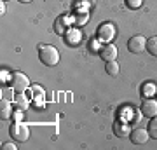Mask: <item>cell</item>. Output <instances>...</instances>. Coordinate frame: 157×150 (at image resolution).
<instances>
[{
	"instance_id": "cell-1",
	"label": "cell",
	"mask_w": 157,
	"mask_h": 150,
	"mask_svg": "<svg viewBox=\"0 0 157 150\" xmlns=\"http://www.w3.org/2000/svg\"><path fill=\"white\" fill-rule=\"evenodd\" d=\"M39 60L45 67H56L59 63V52L54 45H40L39 47Z\"/></svg>"
},
{
	"instance_id": "cell-2",
	"label": "cell",
	"mask_w": 157,
	"mask_h": 150,
	"mask_svg": "<svg viewBox=\"0 0 157 150\" xmlns=\"http://www.w3.org/2000/svg\"><path fill=\"white\" fill-rule=\"evenodd\" d=\"M9 134H11V138L14 140V141L25 143V141H28V138H30V128L25 122H21V121H16V122L9 128Z\"/></svg>"
},
{
	"instance_id": "cell-3",
	"label": "cell",
	"mask_w": 157,
	"mask_h": 150,
	"mask_svg": "<svg viewBox=\"0 0 157 150\" xmlns=\"http://www.w3.org/2000/svg\"><path fill=\"white\" fill-rule=\"evenodd\" d=\"M11 87L16 91V93H25L26 89L30 87V80L28 77L21 72H16L11 75Z\"/></svg>"
},
{
	"instance_id": "cell-4",
	"label": "cell",
	"mask_w": 157,
	"mask_h": 150,
	"mask_svg": "<svg viewBox=\"0 0 157 150\" xmlns=\"http://www.w3.org/2000/svg\"><path fill=\"white\" fill-rule=\"evenodd\" d=\"M147 49V39L145 37H141V35H135V37H131L128 42V51L129 52H133V54H140L143 51Z\"/></svg>"
},
{
	"instance_id": "cell-5",
	"label": "cell",
	"mask_w": 157,
	"mask_h": 150,
	"mask_svg": "<svg viewBox=\"0 0 157 150\" xmlns=\"http://www.w3.org/2000/svg\"><path fill=\"white\" fill-rule=\"evenodd\" d=\"M96 35H98V39H100L101 42H110V40H113V37H115V26L110 25V23H105V25H101V26L98 28Z\"/></svg>"
},
{
	"instance_id": "cell-6",
	"label": "cell",
	"mask_w": 157,
	"mask_h": 150,
	"mask_svg": "<svg viewBox=\"0 0 157 150\" xmlns=\"http://www.w3.org/2000/svg\"><path fill=\"white\" fill-rule=\"evenodd\" d=\"M148 138H150L148 129H143V128H136V129H133V131L129 133V140H131V143H135V145L147 143Z\"/></svg>"
},
{
	"instance_id": "cell-7",
	"label": "cell",
	"mask_w": 157,
	"mask_h": 150,
	"mask_svg": "<svg viewBox=\"0 0 157 150\" xmlns=\"http://www.w3.org/2000/svg\"><path fill=\"white\" fill-rule=\"evenodd\" d=\"M140 113L143 117H148V119H152V117L157 115V101L155 100H145L143 103H141V108H140Z\"/></svg>"
},
{
	"instance_id": "cell-8",
	"label": "cell",
	"mask_w": 157,
	"mask_h": 150,
	"mask_svg": "<svg viewBox=\"0 0 157 150\" xmlns=\"http://www.w3.org/2000/svg\"><path fill=\"white\" fill-rule=\"evenodd\" d=\"M117 54H119L117 47H115V45H112V44L103 45V47L100 49L101 60H105V61H113V60H117Z\"/></svg>"
},
{
	"instance_id": "cell-9",
	"label": "cell",
	"mask_w": 157,
	"mask_h": 150,
	"mask_svg": "<svg viewBox=\"0 0 157 150\" xmlns=\"http://www.w3.org/2000/svg\"><path fill=\"white\" fill-rule=\"evenodd\" d=\"M129 133H131V128H129L128 122L119 121V122L113 124V134H115V136H119V138H126V136H129Z\"/></svg>"
},
{
	"instance_id": "cell-10",
	"label": "cell",
	"mask_w": 157,
	"mask_h": 150,
	"mask_svg": "<svg viewBox=\"0 0 157 150\" xmlns=\"http://www.w3.org/2000/svg\"><path fill=\"white\" fill-rule=\"evenodd\" d=\"M11 115H12L11 101L2 98V101H0V117H2V119H9Z\"/></svg>"
},
{
	"instance_id": "cell-11",
	"label": "cell",
	"mask_w": 157,
	"mask_h": 150,
	"mask_svg": "<svg viewBox=\"0 0 157 150\" xmlns=\"http://www.w3.org/2000/svg\"><path fill=\"white\" fill-rule=\"evenodd\" d=\"M78 40H80V32L77 28H70L67 32V42L70 45H75V44H78Z\"/></svg>"
},
{
	"instance_id": "cell-12",
	"label": "cell",
	"mask_w": 157,
	"mask_h": 150,
	"mask_svg": "<svg viewBox=\"0 0 157 150\" xmlns=\"http://www.w3.org/2000/svg\"><path fill=\"white\" fill-rule=\"evenodd\" d=\"M67 28H68L67 19H65V17H58L56 23H54V32H56L58 35H61V33H65V32H68Z\"/></svg>"
},
{
	"instance_id": "cell-13",
	"label": "cell",
	"mask_w": 157,
	"mask_h": 150,
	"mask_svg": "<svg viewBox=\"0 0 157 150\" xmlns=\"http://www.w3.org/2000/svg\"><path fill=\"white\" fill-rule=\"evenodd\" d=\"M105 70H107V73L110 75V77H117V75H119V65H117V61H115V60H113V61H107Z\"/></svg>"
},
{
	"instance_id": "cell-14",
	"label": "cell",
	"mask_w": 157,
	"mask_h": 150,
	"mask_svg": "<svg viewBox=\"0 0 157 150\" xmlns=\"http://www.w3.org/2000/svg\"><path fill=\"white\" fill-rule=\"evenodd\" d=\"M14 101H16V105L21 108V110H26L28 108V105H30V101H28V98L23 94V93H17V96L14 98Z\"/></svg>"
},
{
	"instance_id": "cell-15",
	"label": "cell",
	"mask_w": 157,
	"mask_h": 150,
	"mask_svg": "<svg viewBox=\"0 0 157 150\" xmlns=\"http://www.w3.org/2000/svg\"><path fill=\"white\" fill-rule=\"evenodd\" d=\"M147 51L157 58V37H152V39L147 40Z\"/></svg>"
},
{
	"instance_id": "cell-16",
	"label": "cell",
	"mask_w": 157,
	"mask_h": 150,
	"mask_svg": "<svg viewBox=\"0 0 157 150\" xmlns=\"http://www.w3.org/2000/svg\"><path fill=\"white\" fill-rule=\"evenodd\" d=\"M147 129H148V134H150L152 138L157 140V115L150 119V122H148V128Z\"/></svg>"
},
{
	"instance_id": "cell-17",
	"label": "cell",
	"mask_w": 157,
	"mask_h": 150,
	"mask_svg": "<svg viewBox=\"0 0 157 150\" xmlns=\"http://www.w3.org/2000/svg\"><path fill=\"white\" fill-rule=\"evenodd\" d=\"M154 93H157V89H155V86H154V84H145V86L141 87V94L147 96V98H148V96H152Z\"/></svg>"
},
{
	"instance_id": "cell-18",
	"label": "cell",
	"mask_w": 157,
	"mask_h": 150,
	"mask_svg": "<svg viewBox=\"0 0 157 150\" xmlns=\"http://www.w3.org/2000/svg\"><path fill=\"white\" fill-rule=\"evenodd\" d=\"M89 21V14H78L77 17H75V25L77 26H80V25H84V23Z\"/></svg>"
},
{
	"instance_id": "cell-19",
	"label": "cell",
	"mask_w": 157,
	"mask_h": 150,
	"mask_svg": "<svg viewBox=\"0 0 157 150\" xmlns=\"http://www.w3.org/2000/svg\"><path fill=\"white\" fill-rule=\"evenodd\" d=\"M141 2H143V0H126V6H128L129 9H138V7L141 6Z\"/></svg>"
},
{
	"instance_id": "cell-20",
	"label": "cell",
	"mask_w": 157,
	"mask_h": 150,
	"mask_svg": "<svg viewBox=\"0 0 157 150\" xmlns=\"http://www.w3.org/2000/svg\"><path fill=\"white\" fill-rule=\"evenodd\" d=\"M12 91H14L12 87H11V89H2V98L11 101V100H12Z\"/></svg>"
},
{
	"instance_id": "cell-21",
	"label": "cell",
	"mask_w": 157,
	"mask_h": 150,
	"mask_svg": "<svg viewBox=\"0 0 157 150\" xmlns=\"http://www.w3.org/2000/svg\"><path fill=\"white\" fill-rule=\"evenodd\" d=\"M2 148L4 150H16V145L14 143H4L2 145Z\"/></svg>"
},
{
	"instance_id": "cell-22",
	"label": "cell",
	"mask_w": 157,
	"mask_h": 150,
	"mask_svg": "<svg viewBox=\"0 0 157 150\" xmlns=\"http://www.w3.org/2000/svg\"><path fill=\"white\" fill-rule=\"evenodd\" d=\"M12 115H14V119H16V121H21V112L17 110L16 113H12Z\"/></svg>"
},
{
	"instance_id": "cell-23",
	"label": "cell",
	"mask_w": 157,
	"mask_h": 150,
	"mask_svg": "<svg viewBox=\"0 0 157 150\" xmlns=\"http://www.w3.org/2000/svg\"><path fill=\"white\" fill-rule=\"evenodd\" d=\"M0 12L6 14V4H4V0H2V4H0Z\"/></svg>"
},
{
	"instance_id": "cell-24",
	"label": "cell",
	"mask_w": 157,
	"mask_h": 150,
	"mask_svg": "<svg viewBox=\"0 0 157 150\" xmlns=\"http://www.w3.org/2000/svg\"><path fill=\"white\" fill-rule=\"evenodd\" d=\"M19 2H23V4H28V2H32V0H19Z\"/></svg>"
}]
</instances>
